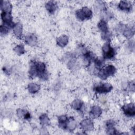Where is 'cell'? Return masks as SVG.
<instances>
[{
    "label": "cell",
    "instance_id": "6da1fadb",
    "mask_svg": "<svg viewBox=\"0 0 135 135\" xmlns=\"http://www.w3.org/2000/svg\"><path fill=\"white\" fill-rule=\"evenodd\" d=\"M117 72L115 67L113 65H108L100 69L98 72V76L102 80H105L108 77L113 75Z\"/></svg>",
    "mask_w": 135,
    "mask_h": 135
},
{
    "label": "cell",
    "instance_id": "7a4b0ae2",
    "mask_svg": "<svg viewBox=\"0 0 135 135\" xmlns=\"http://www.w3.org/2000/svg\"><path fill=\"white\" fill-rule=\"evenodd\" d=\"M92 11L86 6L83 7L81 9H78L75 12L76 17L81 21L91 18L92 16Z\"/></svg>",
    "mask_w": 135,
    "mask_h": 135
},
{
    "label": "cell",
    "instance_id": "3957f363",
    "mask_svg": "<svg viewBox=\"0 0 135 135\" xmlns=\"http://www.w3.org/2000/svg\"><path fill=\"white\" fill-rule=\"evenodd\" d=\"M102 53L103 58L104 59H112L115 55V51L114 49L111 46L110 42L107 41L102 46Z\"/></svg>",
    "mask_w": 135,
    "mask_h": 135
},
{
    "label": "cell",
    "instance_id": "277c9868",
    "mask_svg": "<svg viewBox=\"0 0 135 135\" xmlns=\"http://www.w3.org/2000/svg\"><path fill=\"white\" fill-rule=\"evenodd\" d=\"M112 86L108 83H101L94 87V91L97 93L104 94L110 92L112 90Z\"/></svg>",
    "mask_w": 135,
    "mask_h": 135
},
{
    "label": "cell",
    "instance_id": "5b68a950",
    "mask_svg": "<svg viewBox=\"0 0 135 135\" xmlns=\"http://www.w3.org/2000/svg\"><path fill=\"white\" fill-rule=\"evenodd\" d=\"M81 129L85 132L91 131L94 129V124L92 120L87 118L82 120L80 123Z\"/></svg>",
    "mask_w": 135,
    "mask_h": 135
},
{
    "label": "cell",
    "instance_id": "8992f818",
    "mask_svg": "<svg viewBox=\"0 0 135 135\" xmlns=\"http://www.w3.org/2000/svg\"><path fill=\"white\" fill-rule=\"evenodd\" d=\"M123 113L128 117H132L135 115V107L133 103H127L122 107Z\"/></svg>",
    "mask_w": 135,
    "mask_h": 135
},
{
    "label": "cell",
    "instance_id": "52a82bcc",
    "mask_svg": "<svg viewBox=\"0 0 135 135\" xmlns=\"http://www.w3.org/2000/svg\"><path fill=\"white\" fill-rule=\"evenodd\" d=\"M25 42L29 46H34L37 43V38L33 33H29L25 37Z\"/></svg>",
    "mask_w": 135,
    "mask_h": 135
},
{
    "label": "cell",
    "instance_id": "ba28073f",
    "mask_svg": "<svg viewBox=\"0 0 135 135\" xmlns=\"http://www.w3.org/2000/svg\"><path fill=\"white\" fill-rule=\"evenodd\" d=\"M120 30L122 32L123 35L127 38H131L134 35L133 30L128 27L124 25H121L120 27Z\"/></svg>",
    "mask_w": 135,
    "mask_h": 135
},
{
    "label": "cell",
    "instance_id": "9c48e42d",
    "mask_svg": "<svg viewBox=\"0 0 135 135\" xmlns=\"http://www.w3.org/2000/svg\"><path fill=\"white\" fill-rule=\"evenodd\" d=\"M13 31L16 37L19 39L22 38L23 34V26L21 23L18 22L15 23L13 28Z\"/></svg>",
    "mask_w": 135,
    "mask_h": 135
},
{
    "label": "cell",
    "instance_id": "30bf717a",
    "mask_svg": "<svg viewBox=\"0 0 135 135\" xmlns=\"http://www.w3.org/2000/svg\"><path fill=\"white\" fill-rule=\"evenodd\" d=\"M29 76L31 79H34L37 76V72L36 66V61H31L30 63V69L28 71Z\"/></svg>",
    "mask_w": 135,
    "mask_h": 135
},
{
    "label": "cell",
    "instance_id": "8fae6325",
    "mask_svg": "<svg viewBox=\"0 0 135 135\" xmlns=\"http://www.w3.org/2000/svg\"><path fill=\"white\" fill-rule=\"evenodd\" d=\"M118 7L123 11L130 12L132 9V4L129 1H121L118 4Z\"/></svg>",
    "mask_w": 135,
    "mask_h": 135
},
{
    "label": "cell",
    "instance_id": "7c38bea8",
    "mask_svg": "<svg viewBox=\"0 0 135 135\" xmlns=\"http://www.w3.org/2000/svg\"><path fill=\"white\" fill-rule=\"evenodd\" d=\"M102 114V109L98 105H93L91 107L90 114L93 118H98Z\"/></svg>",
    "mask_w": 135,
    "mask_h": 135
},
{
    "label": "cell",
    "instance_id": "4fadbf2b",
    "mask_svg": "<svg viewBox=\"0 0 135 135\" xmlns=\"http://www.w3.org/2000/svg\"><path fill=\"white\" fill-rule=\"evenodd\" d=\"M76 127V122L73 117H70L68 118L66 122L65 130L69 131H74Z\"/></svg>",
    "mask_w": 135,
    "mask_h": 135
},
{
    "label": "cell",
    "instance_id": "5bb4252c",
    "mask_svg": "<svg viewBox=\"0 0 135 135\" xmlns=\"http://www.w3.org/2000/svg\"><path fill=\"white\" fill-rule=\"evenodd\" d=\"M16 114L17 117L20 119L24 120H29L31 118L30 113L25 109H18L16 111Z\"/></svg>",
    "mask_w": 135,
    "mask_h": 135
},
{
    "label": "cell",
    "instance_id": "9a60e30c",
    "mask_svg": "<svg viewBox=\"0 0 135 135\" xmlns=\"http://www.w3.org/2000/svg\"><path fill=\"white\" fill-rule=\"evenodd\" d=\"M56 44L58 46L64 47L69 42V37L66 35H62L56 38Z\"/></svg>",
    "mask_w": 135,
    "mask_h": 135
},
{
    "label": "cell",
    "instance_id": "2e32d148",
    "mask_svg": "<svg viewBox=\"0 0 135 135\" xmlns=\"http://www.w3.org/2000/svg\"><path fill=\"white\" fill-rule=\"evenodd\" d=\"M1 8L2 12L11 13L12 10V5L9 1H3L1 3Z\"/></svg>",
    "mask_w": 135,
    "mask_h": 135
},
{
    "label": "cell",
    "instance_id": "e0dca14e",
    "mask_svg": "<svg viewBox=\"0 0 135 135\" xmlns=\"http://www.w3.org/2000/svg\"><path fill=\"white\" fill-rule=\"evenodd\" d=\"M15 23L8 24V23H4L3 24L0 26V32L2 35H5L7 34L11 29H13Z\"/></svg>",
    "mask_w": 135,
    "mask_h": 135
},
{
    "label": "cell",
    "instance_id": "ac0fdd59",
    "mask_svg": "<svg viewBox=\"0 0 135 135\" xmlns=\"http://www.w3.org/2000/svg\"><path fill=\"white\" fill-rule=\"evenodd\" d=\"M45 8L50 14L54 13L57 8L56 2L55 1H49L45 4Z\"/></svg>",
    "mask_w": 135,
    "mask_h": 135
},
{
    "label": "cell",
    "instance_id": "d6986e66",
    "mask_svg": "<svg viewBox=\"0 0 135 135\" xmlns=\"http://www.w3.org/2000/svg\"><path fill=\"white\" fill-rule=\"evenodd\" d=\"M1 18L3 21V23L8 24L14 23L13 22V17L11 15V13L2 12Z\"/></svg>",
    "mask_w": 135,
    "mask_h": 135
},
{
    "label": "cell",
    "instance_id": "ffe728a7",
    "mask_svg": "<svg viewBox=\"0 0 135 135\" xmlns=\"http://www.w3.org/2000/svg\"><path fill=\"white\" fill-rule=\"evenodd\" d=\"M83 104V102L82 100L79 99H75L71 103V106L72 109L76 111H80L82 109Z\"/></svg>",
    "mask_w": 135,
    "mask_h": 135
},
{
    "label": "cell",
    "instance_id": "44dd1931",
    "mask_svg": "<svg viewBox=\"0 0 135 135\" xmlns=\"http://www.w3.org/2000/svg\"><path fill=\"white\" fill-rule=\"evenodd\" d=\"M41 86L39 84L35 83H31L27 86V89L30 93L34 94L37 93L40 90Z\"/></svg>",
    "mask_w": 135,
    "mask_h": 135
},
{
    "label": "cell",
    "instance_id": "7402d4cb",
    "mask_svg": "<svg viewBox=\"0 0 135 135\" xmlns=\"http://www.w3.org/2000/svg\"><path fill=\"white\" fill-rule=\"evenodd\" d=\"M98 28L101 32V33H104L109 31L107 22L104 20H101L98 24Z\"/></svg>",
    "mask_w": 135,
    "mask_h": 135
},
{
    "label": "cell",
    "instance_id": "603a6c76",
    "mask_svg": "<svg viewBox=\"0 0 135 135\" xmlns=\"http://www.w3.org/2000/svg\"><path fill=\"white\" fill-rule=\"evenodd\" d=\"M68 118H69L65 115H60V117H59V118H58L59 126L61 128L65 130V126H66V122L68 121Z\"/></svg>",
    "mask_w": 135,
    "mask_h": 135
},
{
    "label": "cell",
    "instance_id": "cb8c5ba5",
    "mask_svg": "<svg viewBox=\"0 0 135 135\" xmlns=\"http://www.w3.org/2000/svg\"><path fill=\"white\" fill-rule=\"evenodd\" d=\"M39 120L41 124L43 126H47L49 124L50 119L46 113L42 114L39 117Z\"/></svg>",
    "mask_w": 135,
    "mask_h": 135
},
{
    "label": "cell",
    "instance_id": "d4e9b609",
    "mask_svg": "<svg viewBox=\"0 0 135 135\" xmlns=\"http://www.w3.org/2000/svg\"><path fill=\"white\" fill-rule=\"evenodd\" d=\"M13 50L15 52V53L18 55H21L24 54V53L25 52L24 46L22 44H19V45H16L13 49Z\"/></svg>",
    "mask_w": 135,
    "mask_h": 135
}]
</instances>
